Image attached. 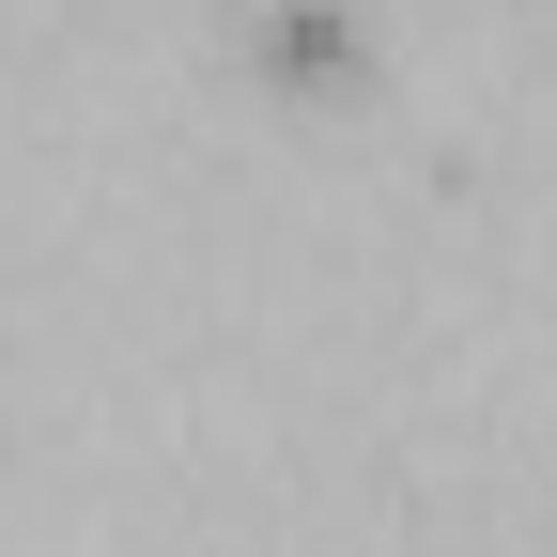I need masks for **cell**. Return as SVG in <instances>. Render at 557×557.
Returning a JSON list of instances; mask_svg holds the SVG:
<instances>
[{
    "instance_id": "cell-1",
    "label": "cell",
    "mask_w": 557,
    "mask_h": 557,
    "mask_svg": "<svg viewBox=\"0 0 557 557\" xmlns=\"http://www.w3.org/2000/svg\"><path fill=\"white\" fill-rule=\"evenodd\" d=\"M263 78H295V94L357 78V16H341V0H295V16H263Z\"/></svg>"
}]
</instances>
